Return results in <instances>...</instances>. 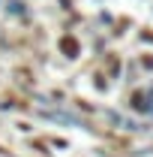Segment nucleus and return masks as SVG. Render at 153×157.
I'll return each mask as SVG.
<instances>
[{
    "label": "nucleus",
    "mask_w": 153,
    "mask_h": 157,
    "mask_svg": "<svg viewBox=\"0 0 153 157\" xmlns=\"http://www.w3.org/2000/svg\"><path fill=\"white\" fill-rule=\"evenodd\" d=\"M60 45H63V52H66L69 58H75V52H78V42H75V39H63Z\"/></svg>",
    "instance_id": "1"
}]
</instances>
